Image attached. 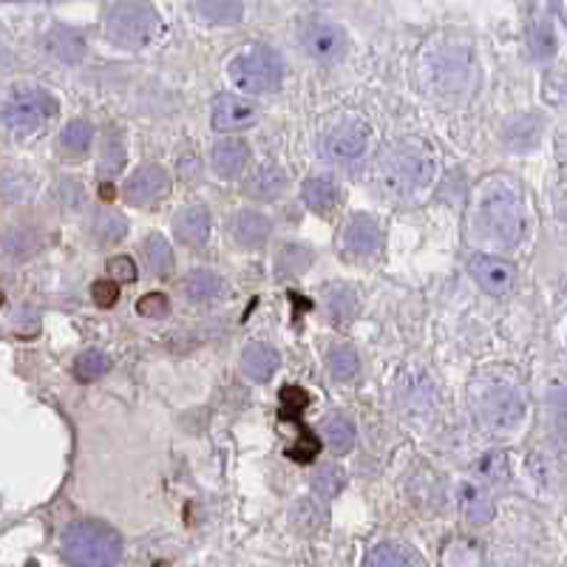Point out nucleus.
<instances>
[{
    "instance_id": "f257e3e1",
    "label": "nucleus",
    "mask_w": 567,
    "mask_h": 567,
    "mask_svg": "<svg viewBox=\"0 0 567 567\" xmlns=\"http://www.w3.org/2000/svg\"><path fill=\"white\" fill-rule=\"evenodd\" d=\"M437 173L434 153L417 139L386 145L374 162V182L386 196H415L431 185Z\"/></svg>"
},
{
    "instance_id": "f03ea898",
    "label": "nucleus",
    "mask_w": 567,
    "mask_h": 567,
    "mask_svg": "<svg viewBox=\"0 0 567 567\" xmlns=\"http://www.w3.org/2000/svg\"><path fill=\"white\" fill-rule=\"evenodd\" d=\"M471 227L494 245H514L522 236V208L517 194L503 182H491L477 194L471 208Z\"/></svg>"
},
{
    "instance_id": "7ed1b4c3",
    "label": "nucleus",
    "mask_w": 567,
    "mask_h": 567,
    "mask_svg": "<svg viewBox=\"0 0 567 567\" xmlns=\"http://www.w3.org/2000/svg\"><path fill=\"white\" fill-rule=\"evenodd\" d=\"M60 551L72 567H111L123 553V539L100 519H79L63 531Z\"/></svg>"
},
{
    "instance_id": "20e7f679",
    "label": "nucleus",
    "mask_w": 567,
    "mask_h": 567,
    "mask_svg": "<svg viewBox=\"0 0 567 567\" xmlns=\"http://www.w3.org/2000/svg\"><path fill=\"white\" fill-rule=\"evenodd\" d=\"M159 17L151 3H114L108 7L106 35L114 46L143 49L157 37Z\"/></svg>"
},
{
    "instance_id": "39448f33",
    "label": "nucleus",
    "mask_w": 567,
    "mask_h": 567,
    "mask_svg": "<svg viewBox=\"0 0 567 567\" xmlns=\"http://www.w3.org/2000/svg\"><path fill=\"white\" fill-rule=\"evenodd\" d=\"M227 74L236 83V88H245L250 94L275 91L284 79V63H281L279 51L270 46H256L231 60Z\"/></svg>"
},
{
    "instance_id": "423d86ee",
    "label": "nucleus",
    "mask_w": 567,
    "mask_h": 567,
    "mask_svg": "<svg viewBox=\"0 0 567 567\" xmlns=\"http://www.w3.org/2000/svg\"><path fill=\"white\" fill-rule=\"evenodd\" d=\"M58 111V102L44 88H23V91L12 94L7 102H3V111H0V123L7 125L12 134L17 137H29L35 134L46 120H51Z\"/></svg>"
},
{
    "instance_id": "0eeeda50",
    "label": "nucleus",
    "mask_w": 567,
    "mask_h": 567,
    "mask_svg": "<svg viewBox=\"0 0 567 567\" xmlns=\"http://www.w3.org/2000/svg\"><path fill=\"white\" fill-rule=\"evenodd\" d=\"M369 143V128L360 120H341L323 134V157L337 165H353L363 157Z\"/></svg>"
},
{
    "instance_id": "6e6552de",
    "label": "nucleus",
    "mask_w": 567,
    "mask_h": 567,
    "mask_svg": "<svg viewBox=\"0 0 567 567\" xmlns=\"http://www.w3.org/2000/svg\"><path fill=\"white\" fill-rule=\"evenodd\" d=\"M301 40L309 58H316L318 63H337L346 58V49H349L346 32L326 17H309L301 26Z\"/></svg>"
},
{
    "instance_id": "1a4fd4ad",
    "label": "nucleus",
    "mask_w": 567,
    "mask_h": 567,
    "mask_svg": "<svg viewBox=\"0 0 567 567\" xmlns=\"http://www.w3.org/2000/svg\"><path fill=\"white\" fill-rule=\"evenodd\" d=\"M480 417L494 431L517 429L525 417V397L510 386L489 389L480 400Z\"/></svg>"
},
{
    "instance_id": "9d476101",
    "label": "nucleus",
    "mask_w": 567,
    "mask_h": 567,
    "mask_svg": "<svg viewBox=\"0 0 567 567\" xmlns=\"http://www.w3.org/2000/svg\"><path fill=\"white\" fill-rule=\"evenodd\" d=\"M256 116H259V108L245 97H236V94H219L210 106V123L215 131L247 128L250 123H256Z\"/></svg>"
},
{
    "instance_id": "9b49d317",
    "label": "nucleus",
    "mask_w": 567,
    "mask_h": 567,
    "mask_svg": "<svg viewBox=\"0 0 567 567\" xmlns=\"http://www.w3.org/2000/svg\"><path fill=\"white\" fill-rule=\"evenodd\" d=\"M168 187H171V180H168V173L162 168L143 165L131 173V180L125 182V201L145 208V205H153L157 199H162L168 194Z\"/></svg>"
},
{
    "instance_id": "f8f14e48",
    "label": "nucleus",
    "mask_w": 567,
    "mask_h": 567,
    "mask_svg": "<svg viewBox=\"0 0 567 567\" xmlns=\"http://www.w3.org/2000/svg\"><path fill=\"white\" fill-rule=\"evenodd\" d=\"M468 273L491 295H505L514 287V267L494 256H474L468 264Z\"/></svg>"
},
{
    "instance_id": "ddd939ff",
    "label": "nucleus",
    "mask_w": 567,
    "mask_h": 567,
    "mask_svg": "<svg viewBox=\"0 0 567 567\" xmlns=\"http://www.w3.org/2000/svg\"><path fill=\"white\" fill-rule=\"evenodd\" d=\"M341 245L353 256H372L381 247V227L369 215H353L341 233Z\"/></svg>"
},
{
    "instance_id": "4468645a",
    "label": "nucleus",
    "mask_w": 567,
    "mask_h": 567,
    "mask_svg": "<svg viewBox=\"0 0 567 567\" xmlns=\"http://www.w3.org/2000/svg\"><path fill=\"white\" fill-rule=\"evenodd\" d=\"M173 231L185 242L187 247H201L210 236V213L201 205H190V208L180 210L173 219Z\"/></svg>"
},
{
    "instance_id": "2eb2a0df",
    "label": "nucleus",
    "mask_w": 567,
    "mask_h": 567,
    "mask_svg": "<svg viewBox=\"0 0 567 567\" xmlns=\"http://www.w3.org/2000/svg\"><path fill=\"white\" fill-rule=\"evenodd\" d=\"M231 231L238 245L261 247L270 238V233H273V222L264 213H259V210H242V213L233 215Z\"/></svg>"
},
{
    "instance_id": "dca6fc26",
    "label": "nucleus",
    "mask_w": 567,
    "mask_h": 567,
    "mask_svg": "<svg viewBox=\"0 0 567 567\" xmlns=\"http://www.w3.org/2000/svg\"><path fill=\"white\" fill-rule=\"evenodd\" d=\"M247 157H250V148H247L242 139H222V143L213 148V171L219 173L222 180H236L238 173L245 171Z\"/></svg>"
},
{
    "instance_id": "f3484780",
    "label": "nucleus",
    "mask_w": 567,
    "mask_h": 567,
    "mask_svg": "<svg viewBox=\"0 0 567 567\" xmlns=\"http://www.w3.org/2000/svg\"><path fill=\"white\" fill-rule=\"evenodd\" d=\"M242 369L256 383H264L279 369V353L270 344H250L242 355Z\"/></svg>"
},
{
    "instance_id": "a211bd4d",
    "label": "nucleus",
    "mask_w": 567,
    "mask_h": 567,
    "mask_svg": "<svg viewBox=\"0 0 567 567\" xmlns=\"http://www.w3.org/2000/svg\"><path fill=\"white\" fill-rule=\"evenodd\" d=\"M190 12H194L201 23L227 26V23L242 21L245 3H238V0H199V3H190Z\"/></svg>"
},
{
    "instance_id": "6ab92c4d",
    "label": "nucleus",
    "mask_w": 567,
    "mask_h": 567,
    "mask_svg": "<svg viewBox=\"0 0 567 567\" xmlns=\"http://www.w3.org/2000/svg\"><path fill=\"white\" fill-rule=\"evenodd\" d=\"M182 287H185V293L190 301L205 304V301H215V298H222L224 281L219 279L213 270H208V267H196V270H190V273L185 275Z\"/></svg>"
},
{
    "instance_id": "aec40b11",
    "label": "nucleus",
    "mask_w": 567,
    "mask_h": 567,
    "mask_svg": "<svg viewBox=\"0 0 567 567\" xmlns=\"http://www.w3.org/2000/svg\"><path fill=\"white\" fill-rule=\"evenodd\" d=\"M245 190L256 199H275L287 190V173L281 171L279 165H261L252 171V176L247 180Z\"/></svg>"
},
{
    "instance_id": "412c9836",
    "label": "nucleus",
    "mask_w": 567,
    "mask_h": 567,
    "mask_svg": "<svg viewBox=\"0 0 567 567\" xmlns=\"http://www.w3.org/2000/svg\"><path fill=\"white\" fill-rule=\"evenodd\" d=\"M363 567H423V562L411 547L397 545V542H383V545L367 553Z\"/></svg>"
},
{
    "instance_id": "4be33fe9",
    "label": "nucleus",
    "mask_w": 567,
    "mask_h": 567,
    "mask_svg": "<svg viewBox=\"0 0 567 567\" xmlns=\"http://www.w3.org/2000/svg\"><path fill=\"white\" fill-rule=\"evenodd\" d=\"M304 201H307L316 213H330L337 205L335 180H330V176H309V180L304 182Z\"/></svg>"
},
{
    "instance_id": "5701e85b",
    "label": "nucleus",
    "mask_w": 567,
    "mask_h": 567,
    "mask_svg": "<svg viewBox=\"0 0 567 567\" xmlns=\"http://www.w3.org/2000/svg\"><path fill=\"white\" fill-rule=\"evenodd\" d=\"M323 440H326V445H330L332 452L335 454H346L353 452L355 445V426L349 417L344 415H330L326 420H323Z\"/></svg>"
},
{
    "instance_id": "b1692460",
    "label": "nucleus",
    "mask_w": 567,
    "mask_h": 567,
    "mask_svg": "<svg viewBox=\"0 0 567 567\" xmlns=\"http://www.w3.org/2000/svg\"><path fill=\"white\" fill-rule=\"evenodd\" d=\"M94 143V128L86 123V120H74V123H69L63 128V134H60V151L65 153V157H86L88 148H91Z\"/></svg>"
},
{
    "instance_id": "393cba45",
    "label": "nucleus",
    "mask_w": 567,
    "mask_h": 567,
    "mask_svg": "<svg viewBox=\"0 0 567 567\" xmlns=\"http://www.w3.org/2000/svg\"><path fill=\"white\" fill-rule=\"evenodd\" d=\"M443 74H448V79H445V94H454L457 88L466 86L468 63H460L454 51L452 54H437V58H434V65H431V83L443 77Z\"/></svg>"
},
{
    "instance_id": "a878e982",
    "label": "nucleus",
    "mask_w": 567,
    "mask_h": 567,
    "mask_svg": "<svg viewBox=\"0 0 567 567\" xmlns=\"http://www.w3.org/2000/svg\"><path fill=\"white\" fill-rule=\"evenodd\" d=\"M125 233H128V224H125L123 215L114 213V210H102V213H97L91 219V236L97 238V242H102V245H114Z\"/></svg>"
},
{
    "instance_id": "bb28decb",
    "label": "nucleus",
    "mask_w": 567,
    "mask_h": 567,
    "mask_svg": "<svg viewBox=\"0 0 567 567\" xmlns=\"http://www.w3.org/2000/svg\"><path fill=\"white\" fill-rule=\"evenodd\" d=\"M326 363H330V372L335 381H353L355 374L360 372L358 353H355L353 346L346 344L332 346L330 355H326Z\"/></svg>"
},
{
    "instance_id": "cd10ccee",
    "label": "nucleus",
    "mask_w": 567,
    "mask_h": 567,
    "mask_svg": "<svg viewBox=\"0 0 567 567\" xmlns=\"http://www.w3.org/2000/svg\"><path fill=\"white\" fill-rule=\"evenodd\" d=\"M125 165V145L120 131H108L102 139V159H100V176H116Z\"/></svg>"
},
{
    "instance_id": "c85d7f7f",
    "label": "nucleus",
    "mask_w": 567,
    "mask_h": 567,
    "mask_svg": "<svg viewBox=\"0 0 567 567\" xmlns=\"http://www.w3.org/2000/svg\"><path fill=\"white\" fill-rule=\"evenodd\" d=\"M145 264L153 275H168L173 270V250L162 236L145 238Z\"/></svg>"
},
{
    "instance_id": "c756f323",
    "label": "nucleus",
    "mask_w": 567,
    "mask_h": 567,
    "mask_svg": "<svg viewBox=\"0 0 567 567\" xmlns=\"http://www.w3.org/2000/svg\"><path fill=\"white\" fill-rule=\"evenodd\" d=\"M309 264H312V250L304 245L281 247L279 259H275L279 275H301Z\"/></svg>"
},
{
    "instance_id": "7c9ffc66",
    "label": "nucleus",
    "mask_w": 567,
    "mask_h": 567,
    "mask_svg": "<svg viewBox=\"0 0 567 567\" xmlns=\"http://www.w3.org/2000/svg\"><path fill=\"white\" fill-rule=\"evenodd\" d=\"M460 505L471 522H489V519L494 517V503H491L489 496L482 494L477 485H466V489H463Z\"/></svg>"
},
{
    "instance_id": "2f4dec72",
    "label": "nucleus",
    "mask_w": 567,
    "mask_h": 567,
    "mask_svg": "<svg viewBox=\"0 0 567 567\" xmlns=\"http://www.w3.org/2000/svg\"><path fill=\"white\" fill-rule=\"evenodd\" d=\"M108 358L102 353H83L77 358V363H74V372H77L79 381H94V378H100V374L108 372Z\"/></svg>"
},
{
    "instance_id": "473e14b6",
    "label": "nucleus",
    "mask_w": 567,
    "mask_h": 567,
    "mask_svg": "<svg viewBox=\"0 0 567 567\" xmlns=\"http://www.w3.org/2000/svg\"><path fill=\"white\" fill-rule=\"evenodd\" d=\"M37 247H40V242H37V236L32 231H12L7 236V242H3V250L9 256H15V259H26Z\"/></svg>"
},
{
    "instance_id": "72a5a7b5",
    "label": "nucleus",
    "mask_w": 567,
    "mask_h": 567,
    "mask_svg": "<svg viewBox=\"0 0 567 567\" xmlns=\"http://www.w3.org/2000/svg\"><path fill=\"white\" fill-rule=\"evenodd\" d=\"M49 49L54 51L60 60L72 63V60L79 58L83 44H79V37L72 35V32H54V35H51V40H49Z\"/></svg>"
},
{
    "instance_id": "f704fd0d",
    "label": "nucleus",
    "mask_w": 567,
    "mask_h": 567,
    "mask_svg": "<svg viewBox=\"0 0 567 567\" xmlns=\"http://www.w3.org/2000/svg\"><path fill=\"white\" fill-rule=\"evenodd\" d=\"M326 307H330V316L335 318V321H349V318L355 316L358 304H355V295L349 293V289H335V293H330Z\"/></svg>"
},
{
    "instance_id": "c9c22d12",
    "label": "nucleus",
    "mask_w": 567,
    "mask_h": 567,
    "mask_svg": "<svg viewBox=\"0 0 567 567\" xmlns=\"http://www.w3.org/2000/svg\"><path fill=\"white\" fill-rule=\"evenodd\" d=\"M137 312L145 318H165L171 312V304H168L165 293H148L137 301Z\"/></svg>"
},
{
    "instance_id": "e433bc0d",
    "label": "nucleus",
    "mask_w": 567,
    "mask_h": 567,
    "mask_svg": "<svg viewBox=\"0 0 567 567\" xmlns=\"http://www.w3.org/2000/svg\"><path fill=\"white\" fill-rule=\"evenodd\" d=\"M281 403H284V411H281V415H284V417L301 415V411L307 409L309 395H307V392H304V389L287 386V389H284V392H281Z\"/></svg>"
},
{
    "instance_id": "4c0bfd02",
    "label": "nucleus",
    "mask_w": 567,
    "mask_h": 567,
    "mask_svg": "<svg viewBox=\"0 0 567 567\" xmlns=\"http://www.w3.org/2000/svg\"><path fill=\"white\" fill-rule=\"evenodd\" d=\"M91 298H94V304L102 309L114 307L116 298H120V284H116V281H94Z\"/></svg>"
},
{
    "instance_id": "58836bf2",
    "label": "nucleus",
    "mask_w": 567,
    "mask_h": 567,
    "mask_svg": "<svg viewBox=\"0 0 567 567\" xmlns=\"http://www.w3.org/2000/svg\"><path fill=\"white\" fill-rule=\"evenodd\" d=\"M316 489L321 491L323 496H335L337 491L344 489V477H341V471H337V468L326 466L321 474L316 477Z\"/></svg>"
},
{
    "instance_id": "ea45409f",
    "label": "nucleus",
    "mask_w": 567,
    "mask_h": 567,
    "mask_svg": "<svg viewBox=\"0 0 567 567\" xmlns=\"http://www.w3.org/2000/svg\"><path fill=\"white\" fill-rule=\"evenodd\" d=\"M108 270L116 281H137V264L128 256H116V259L108 261Z\"/></svg>"
}]
</instances>
